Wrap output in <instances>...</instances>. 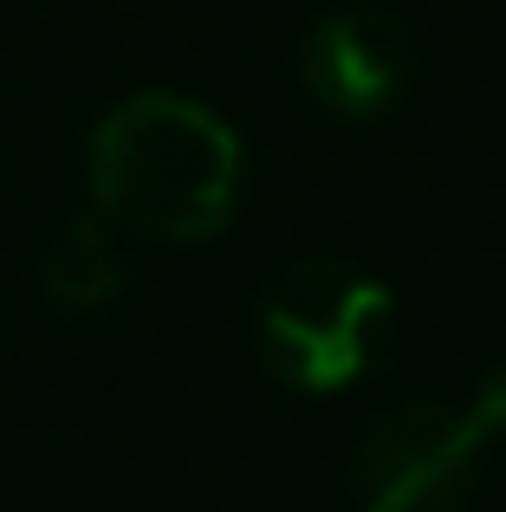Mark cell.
<instances>
[{"label":"cell","instance_id":"cell-4","mask_svg":"<svg viewBox=\"0 0 506 512\" xmlns=\"http://www.w3.org/2000/svg\"><path fill=\"white\" fill-rule=\"evenodd\" d=\"M299 72L318 111L370 124L390 117L416 85V33L383 7H338L305 33Z\"/></svg>","mask_w":506,"mask_h":512},{"label":"cell","instance_id":"cell-5","mask_svg":"<svg viewBox=\"0 0 506 512\" xmlns=\"http://www.w3.org/2000/svg\"><path fill=\"white\" fill-rule=\"evenodd\" d=\"M130 286V260H124V234L104 221L98 208L72 214L59 234L39 247V292H46L59 312L91 318V312H111Z\"/></svg>","mask_w":506,"mask_h":512},{"label":"cell","instance_id":"cell-3","mask_svg":"<svg viewBox=\"0 0 506 512\" xmlns=\"http://www.w3.org/2000/svg\"><path fill=\"white\" fill-rule=\"evenodd\" d=\"M487 441L494 435L474 402H403L364 428L351 454V493L370 512L455 506L474 493Z\"/></svg>","mask_w":506,"mask_h":512},{"label":"cell","instance_id":"cell-2","mask_svg":"<svg viewBox=\"0 0 506 512\" xmlns=\"http://www.w3.org/2000/svg\"><path fill=\"white\" fill-rule=\"evenodd\" d=\"M390 312L396 292L377 273L331 253H305L260 292V318H253L260 363L299 396H338L370 370Z\"/></svg>","mask_w":506,"mask_h":512},{"label":"cell","instance_id":"cell-6","mask_svg":"<svg viewBox=\"0 0 506 512\" xmlns=\"http://www.w3.org/2000/svg\"><path fill=\"white\" fill-rule=\"evenodd\" d=\"M474 415L487 422V435H506V363L481 376V389H474Z\"/></svg>","mask_w":506,"mask_h":512},{"label":"cell","instance_id":"cell-1","mask_svg":"<svg viewBox=\"0 0 506 512\" xmlns=\"http://www.w3.org/2000/svg\"><path fill=\"white\" fill-rule=\"evenodd\" d=\"M91 208L117 234L202 247L228 234L247 188V143L221 111L182 91H130L91 130Z\"/></svg>","mask_w":506,"mask_h":512}]
</instances>
